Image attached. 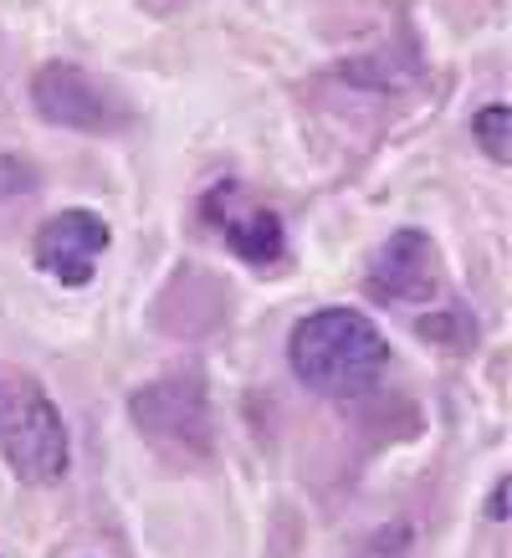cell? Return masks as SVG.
Segmentation results:
<instances>
[{
  "label": "cell",
  "mask_w": 512,
  "mask_h": 558,
  "mask_svg": "<svg viewBox=\"0 0 512 558\" xmlns=\"http://www.w3.org/2000/svg\"><path fill=\"white\" fill-rule=\"evenodd\" d=\"M32 102L47 123L77 129V134H123L134 123V108L119 87L98 83L77 62H47L32 77Z\"/></svg>",
  "instance_id": "277c9868"
},
{
  "label": "cell",
  "mask_w": 512,
  "mask_h": 558,
  "mask_svg": "<svg viewBox=\"0 0 512 558\" xmlns=\"http://www.w3.org/2000/svg\"><path fill=\"white\" fill-rule=\"evenodd\" d=\"M129 415H134L138 436L154 440L159 451H170V457H180V461H205L210 446H216L210 395H205V379L195 369L164 374V379L134 389Z\"/></svg>",
  "instance_id": "3957f363"
},
{
  "label": "cell",
  "mask_w": 512,
  "mask_h": 558,
  "mask_svg": "<svg viewBox=\"0 0 512 558\" xmlns=\"http://www.w3.org/2000/svg\"><path fill=\"white\" fill-rule=\"evenodd\" d=\"M108 252V220L93 210H57L36 231V267L62 288H87Z\"/></svg>",
  "instance_id": "8992f818"
},
{
  "label": "cell",
  "mask_w": 512,
  "mask_h": 558,
  "mask_svg": "<svg viewBox=\"0 0 512 558\" xmlns=\"http://www.w3.org/2000/svg\"><path fill=\"white\" fill-rule=\"evenodd\" d=\"M200 216L216 236L252 267H272L288 252V231H282V216H277L267 201H256L246 185L225 180L200 201Z\"/></svg>",
  "instance_id": "5b68a950"
},
{
  "label": "cell",
  "mask_w": 512,
  "mask_h": 558,
  "mask_svg": "<svg viewBox=\"0 0 512 558\" xmlns=\"http://www.w3.org/2000/svg\"><path fill=\"white\" fill-rule=\"evenodd\" d=\"M369 292L379 303H430L441 292V256L420 231H394L369 262Z\"/></svg>",
  "instance_id": "52a82bcc"
},
{
  "label": "cell",
  "mask_w": 512,
  "mask_h": 558,
  "mask_svg": "<svg viewBox=\"0 0 512 558\" xmlns=\"http://www.w3.org/2000/svg\"><path fill=\"white\" fill-rule=\"evenodd\" d=\"M0 457L26 487H57L72 466L68 425L36 374L0 364Z\"/></svg>",
  "instance_id": "7a4b0ae2"
},
{
  "label": "cell",
  "mask_w": 512,
  "mask_h": 558,
  "mask_svg": "<svg viewBox=\"0 0 512 558\" xmlns=\"http://www.w3.org/2000/svg\"><path fill=\"white\" fill-rule=\"evenodd\" d=\"M487 518H492V523H502V518H508V482H497V487H492V502H487Z\"/></svg>",
  "instance_id": "9c48e42d"
},
{
  "label": "cell",
  "mask_w": 512,
  "mask_h": 558,
  "mask_svg": "<svg viewBox=\"0 0 512 558\" xmlns=\"http://www.w3.org/2000/svg\"><path fill=\"white\" fill-rule=\"evenodd\" d=\"M292 374L313 395L328 400H358L379 385V374L390 364V343L375 323L354 307H318L307 313L288 339Z\"/></svg>",
  "instance_id": "6da1fadb"
},
{
  "label": "cell",
  "mask_w": 512,
  "mask_h": 558,
  "mask_svg": "<svg viewBox=\"0 0 512 558\" xmlns=\"http://www.w3.org/2000/svg\"><path fill=\"white\" fill-rule=\"evenodd\" d=\"M472 138H477V149L492 159V165H508L512 154V108L508 102H487L477 119H472Z\"/></svg>",
  "instance_id": "ba28073f"
}]
</instances>
